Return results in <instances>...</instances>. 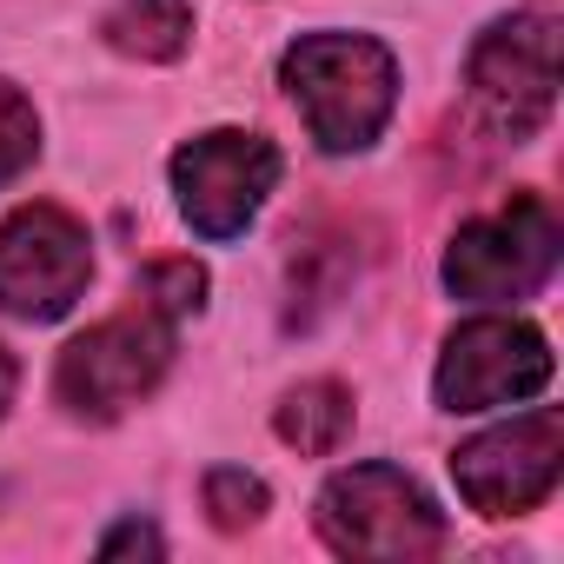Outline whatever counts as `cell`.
I'll return each instance as SVG.
<instances>
[{"instance_id": "4", "label": "cell", "mask_w": 564, "mask_h": 564, "mask_svg": "<svg viewBox=\"0 0 564 564\" xmlns=\"http://www.w3.org/2000/svg\"><path fill=\"white\" fill-rule=\"evenodd\" d=\"M319 538L339 557H432L445 518L399 465H352L319 491Z\"/></svg>"}, {"instance_id": "11", "label": "cell", "mask_w": 564, "mask_h": 564, "mask_svg": "<svg viewBox=\"0 0 564 564\" xmlns=\"http://www.w3.org/2000/svg\"><path fill=\"white\" fill-rule=\"evenodd\" d=\"M272 425H279V438H286L293 452L326 458V452H339V445H346V432H352V392H346L339 379L293 386L286 399H279Z\"/></svg>"}, {"instance_id": "16", "label": "cell", "mask_w": 564, "mask_h": 564, "mask_svg": "<svg viewBox=\"0 0 564 564\" xmlns=\"http://www.w3.org/2000/svg\"><path fill=\"white\" fill-rule=\"evenodd\" d=\"M14 359H8V346H0V419H8V405H14Z\"/></svg>"}, {"instance_id": "10", "label": "cell", "mask_w": 564, "mask_h": 564, "mask_svg": "<svg viewBox=\"0 0 564 564\" xmlns=\"http://www.w3.org/2000/svg\"><path fill=\"white\" fill-rule=\"evenodd\" d=\"M100 34L127 61H180L193 41V0H120Z\"/></svg>"}, {"instance_id": "5", "label": "cell", "mask_w": 564, "mask_h": 564, "mask_svg": "<svg viewBox=\"0 0 564 564\" xmlns=\"http://www.w3.org/2000/svg\"><path fill=\"white\" fill-rule=\"evenodd\" d=\"M465 87L491 133L531 140L557 107V14L538 8V14L491 21L465 61Z\"/></svg>"}, {"instance_id": "6", "label": "cell", "mask_w": 564, "mask_h": 564, "mask_svg": "<svg viewBox=\"0 0 564 564\" xmlns=\"http://www.w3.org/2000/svg\"><path fill=\"white\" fill-rule=\"evenodd\" d=\"M94 279V239L61 206H21L0 219V313L61 319Z\"/></svg>"}, {"instance_id": "1", "label": "cell", "mask_w": 564, "mask_h": 564, "mask_svg": "<svg viewBox=\"0 0 564 564\" xmlns=\"http://www.w3.org/2000/svg\"><path fill=\"white\" fill-rule=\"evenodd\" d=\"M306 133L326 153H366L399 107V61L366 34H306L279 61Z\"/></svg>"}, {"instance_id": "15", "label": "cell", "mask_w": 564, "mask_h": 564, "mask_svg": "<svg viewBox=\"0 0 564 564\" xmlns=\"http://www.w3.org/2000/svg\"><path fill=\"white\" fill-rule=\"evenodd\" d=\"M127 551H140V557H160L166 544H160V531H153V524L127 518L120 531H107V538H100V557H127Z\"/></svg>"}, {"instance_id": "13", "label": "cell", "mask_w": 564, "mask_h": 564, "mask_svg": "<svg viewBox=\"0 0 564 564\" xmlns=\"http://www.w3.org/2000/svg\"><path fill=\"white\" fill-rule=\"evenodd\" d=\"M34 153H41V120L14 80H0V186L21 180L34 166Z\"/></svg>"}, {"instance_id": "8", "label": "cell", "mask_w": 564, "mask_h": 564, "mask_svg": "<svg viewBox=\"0 0 564 564\" xmlns=\"http://www.w3.org/2000/svg\"><path fill=\"white\" fill-rule=\"evenodd\" d=\"M272 186H279V147L265 133L219 127L173 153V193L199 239H239Z\"/></svg>"}, {"instance_id": "14", "label": "cell", "mask_w": 564, "mask_h": 564, "mask_svg": "<svg viewBox=\"0 0 564 564\" xmlns=\"http://www.w3.org/2000/svg\"><path fill=\"white\" fill-rule=\"evenodd\" d=\"M199 300H206V272H199L193 259H160V265H147V306H160L166 319L199 313Z\"/></svg>"}, {"instance_id": "7", "label": "cell", "mask_w": 564, "mask_h": 564, "mask_svg": "<svg viewBox=\"0 0 564 564\" xmlns=\"http://www.w3.org/2000/svg\"><path fill=\"white\" fill-rule=\"evenodd\" d=\"M544 386H551V339L531 319H505V313L465 319L445 339L438 372H432V392L445 412L518 405V399H538Z\"/></svg>"}, {"instance_id": "3", "label": "cell", "mask_w": 564, "mask_h": 564, "mask_svg": "<svg viewBox=\"0 0 564 564\" xmlns=\"http://www.w3.org/2000/svg\"><path fill=\"white\" fill-rule=\"evenodd\" d=\"M557 213L538 193H511L498 213L465 219L445 246V293L471 300V306H505V300H531L544 279L557 272Z\"/></svg>"}, {"instance_id": "9", "label": "cell", "mask_w": 564, "mask_h": 564, "mask_svg": "<svg viewBox=\"0 0 564 564\" xmlns=\"http://www.w3.org/2000/svg\"><path fill=\"white\" fill-rule=\"evenodd\" d=\"M557 471H564V419L551 405H538L511 425H491V432H478L471 445L452 452L458 498L478 518H518V511L544 505Z\"/></svg>"}, {"instance_id": "2", "label": "cell", "mask_w": 564, "mask_h": 564, "mask_svg": "<svg viewBox=\"0 0 564 564\" xmlns=\"http://www.w3.org/2000/svg\"><path fill=\"white\" fill-rule=\"evenodd\" d=\"M173 366V319L160 306H127L100 326H87L61 366H54V399L87 419V425H107L120 412H133Z\"/></svg>"}, {"instance_id": "12", "label": "cell", "mask_w": 564, "mask_h": 564, "mask_svg": "<svg viewBox=\"0 0 564 564\" xmlns=\"http://www.w3.org/2000/svg\"><path fill=\"white\" fill-rule=\"evenodd\" d=\"M265 485L252 478V471H239V465H213L206 471V518L219 524V531H246V524H259L265 518Z\"/></svg>"}]
</instances>
